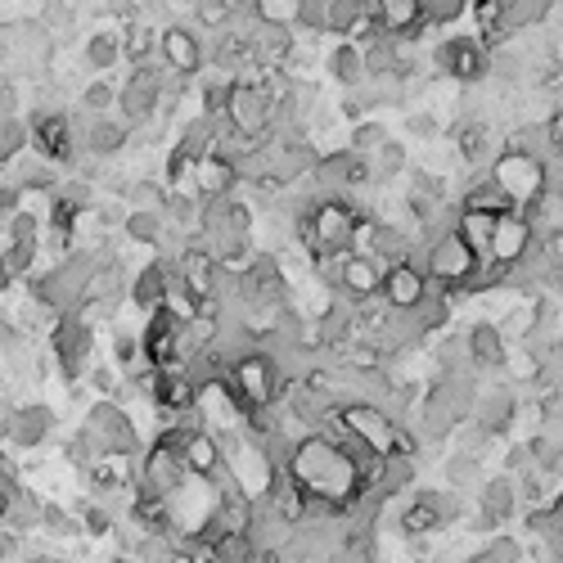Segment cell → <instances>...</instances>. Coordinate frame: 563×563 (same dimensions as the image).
Masks as SVG:
<instances>
[{
    "label": "cell",
    "mask_w": 563,
    "mask_h": 563,
    "mask_svg": "<svg viewBox=\"0 0 563 563\" xmlns=\"http://www.w3.org/2000/svg\"><path fill=\"white\" fill-rule=\"evenodd\" d=\"M81 433L95 442V451L108 460V456H123V460H136L140 456V437H136V424L127 420V410L117 401H100L91 406V414H86Z\"/></svg>",
    "instance_id": "5b68a950"
},
{
    "label": "cell",
    "mask_w": 563,
    "mask_h": 563,
    "mask_svg": "<svg viewBox=\"0 0 563 563\" xmlns=\"http://www.w3.org/2000/svg\"><path fill=\"white\" fill-rule=\"evenodd\" d=\"M537 221L527 213H506L496 221V240H491V261L500 266H523L532 257V244H537Z\"/></svg>",
    "instance_id": "7c38bea8"
},
{
    "label": "cell",
    "mask_w": 563,
    "mask_h": 563,
    "mask_svg": "<svg viewBox=\"0 0 563 563\" xmlns=\"http://www.w3.org/2000/svg\"><path fill=\"white\" fill-rule=\"evenodd\" d=\"M424 271H428L437 293H451L456 298V293H469V284L478 280L483 257L464 244V234L456 226H447L442 234H433V240H424Z\"/></svg>",
    "instance_id": "3957f363"
},
{
    "label": "cell",
    "mask_w": 563,
    "mask_h": 563,
    "mask_svg": "<svg viewBox=\"0 0 563 563\" xmlns=\"http://www.w3.org/2000/svg\"><path fill=\"white\" fill-rule=\"evenodd\" d=\"M18 199H23V194H18L14 185H0V221L18 213Z\"/></svg>",
    "instance_id": "60d3db41"
},
{
    "label": "cell",
    "mask_w": 563,
    "mask_h": 563,
    "mask_svg": "<svg viewBox=\"0 0 563 563\" xmlns=\"http://www.w3.org/2000/svg\"><path fill=\"white\" fill-rule=\"evenodd\" d=\"M167 199H171V194H167L158 181H150V176H140V181H131V194H127L131 207H158V213L167 207Z\"/></svg>",
    "instance_id": "836d02e7"
},
{
    "label": "cell",
    "mask_w": 563,
    "mask_h": 563,
    "mask_svg": "<svg viewBox=\"0 0 563 563\" xmlns=\"http://www.w3.org/2000/svg\"><path fill=\"white\" fill-rule=\"evenodd\" d=\"M163 95H167V68H136L131 81L117 91V108H123L131 127H140L163 108Z\"/></svg>",
    "instance_id": "9c48e42d"
},
{
    "label": "cell",
    "mask_w": 563,
    "mask_h": 563,
    "mask_svg": "<svg viewBox=\"0 0 563 563\" xmlns=\"http://www.w3.org/2000/svg\"><path fill=\"white\" fill-rule=\"evenodd\" d=\"M158 50H163L167 73H176V77H190L203 68V46L190 27H167V33H158Z\"/></svg>",
    "instance_id": "9a60e30c"
},
{
    "label": "cell",
    "mask_w": 563,
    "mask_h": 563,
    "mask_svg": "<svg viewBox=\"0 0 563 563\" xmlns=\"http://www.w3.org/2000/svg\"><path fill=\"white\" fill-rule=\"evenodd\" d=\"M117 59H123V41H117L113 33H100V37L86 41V64H91L95 73H108Z\"/></svg>",
    "instance_id": "f1b7e54d"
},
{
    "label": "cell",
    "mask_w": 563,
    "mask_h": 563,
    "mask_svg": "<svg viewBox=\"0 0 563 563\" xmlns=\"http://www.w3.org/2000/svg\"><path fill=\"white\" fill-rule=\"evenodd\" d=\"M464 338H469V366H478V370H500V366L510 361L506 330H500V324L483 320V324H473Z\"/></svg>",
    "instance_id": "d6986e66"
},
{
    "label": "cell",
    "mask_w": 563,
    "mask_h": 563,
    "mask_svg": "<svg viewBox=\"0 0 563 563\" xmlns=\"http://www.w3.org/2000/svg\"><path fill=\"white\" fill-rule=\"evenodd\" d=\"M410 131H414V136H424V140H433V136H437V117L414 113V117H410Z\"/></svg>",
    "instance_id": "b9f144b4"
},
{
    "label": "cell",
    "mask_w": 563,
    "mask_h": 563,
    "mask_svg": "<svg viewBox=\"0 0 563 563\" xmlns=\"http://www.w3.org/2000/svg\"><path fill=\"white\" fill-rule=\"evenodd\" d=\"M460 519V500L451 491H414V500L401 510L397 527L401 537H428V532H442Z\"/></svg>",
    "instance_id": "ba28073f"
},
{
    "label": "cell",
    "mask_w": 563,
    "mask_h": 563,
    "mask_svg": "<svg viewBox=\"0 0 563 563\" xmlns=\"http://www.w3.org/2000/svg\"><path fill=\"white\" fill-rule=\"evenodd\" d=\"M496 221H500V217H491V213H473V207H456V217H451V226L464 234V244H469L473 253H478L483 261H491Z\"/></svg>",
    "instance_id": "44dd1931"
},
{
    "label": "cell",
    "mask_w": 563,
    "mask_h": 563,
    "mask_svg": "<svg viewBox=\"0 0 563 563\" xmlns=\"http://www.w3.org/2000/svg\"><path fill=\"white\" fill-rule=\"evenodd\" d=\"M433 59H437V73H447L460 86H473L491 73V50L483 46V37H451L433 50Z\"/></svg>",
    "instance_id": "52a82bcc"
},
{
    "label": "cell",
    "mask_w": 563,
    "mask_h": 563,
    "mask_svg": "<svg viewBox=\"0 0 563 563\" xmlns=\"http://www.w3.org/2000/svg\"><path fill=\"white\" fill-rule=\"evenodd\" d=\"M54 428V410L50 406H14L10 410V424H5V437L14 447H41Z\"/></svg>",
    "instance_id": "ac0fdd59"
},
{
    "label": "cell",
    "mask_w": 563,
    "mask_h": 563,
    "mask_svg": "<svg viewBox=\"0 0 563 563\" xmlns=\"http://www.w3.org/2000/svg\"><path fill=\"white\" fill-rule=\"evenodd\" d=\"M330 73L347 86V91H357L361 81H370V68H366V50L361 46H351V41H343L334 54H330Z\"/></svg>",
    "instance_id": "484cf974"
},
{
    "label": "cell",
    "mask_w": 563,
    "mask_h": 563,
    "mask_svg": "<svg viewBox=\"0 0 563 563\" xmlns=\"http://www.w3.org/2000/svg\"><path fill=\"white\" fill-rule=\"evenodd\" d=\"M81 104H86V113H108V108H117V86L104 81V77H95V81L81 91Z\"/></svg>",
    "instance_id": "e575fe53"
},
{
    "label": "cell",
    "mask_w": 563,
    "mask_h": 563,
    "mask_svg": "<svg viewBox=\"0 0 563 563\" xmlns=\"http://www.w3.org/2000/svg\"><path fill=\"white\" fill-rule=\"evenodd\" d=\"M81 523H86V532H91V537H108V532H117V523H113V510H108V506H86Z\"/></svg>",
    "instance_id": "8d00e7d4"
},
{
    "label": "cell",
    "mask_w": 563,
    "mask_h": 563,
    "mask_svg": "<svg viewBox=\"0 0 563 563\" xmlns=\"http://www.w3.org/2000/svg\"><path fill=\"white\" fill-rule=\"evenodd\" d=\"M127 240L131 244H144V248H158L163 244V234L171 230L167 226V217L158 213V207H131V213H127Z\"/></svg>",
    "instance_id": "cb8c5ba5"
},
{
    "label": "cell",
    "mask_w": 563,
    "mask_h": 563,
    "mask_svg": "<svg viewBox=\"0 0 563 563\" xmlns=\"http://www.w3.org/2000/svg\"><path fill=\"white\" fill-rule=\"evenodd\" d=\"M383 276H388V266L370 253H347L343 257V284H338V298H347L351 307H366L383 293Z\"/></svg>",
    "instance_id": "8fae6325"
},
{
    "label": "cell",
    "mask_w": 563,
    "mask_h": 563,
    "mask_svg": "<svg viewBox=\"0 0 563 563\" xmlns=\"http://www.w3.org/2000/svg\"><path fill=\"white\" fill-rule=\"evenodd\" d=\"M33 144L41 150V158L50 163H68L73 158V127L68 113H41L33 123Z\"/></svg>",
    "instance_id": "2e32d148"
},
{
    "label": "cell",
    "mask_w": 563,
    "mask_h": 563,
    "mask_svg": "<svg viewBox=\"0 0 563 563\" xmlns=\"http://www.w3.org/2000/svg\"><path fill=\"white\" fill-rule=\"evenodd\" d=\"M447 483H451V487H473V483H483V456L456 451V456L447 460Z\"/></svg>",
    "instance_id": "4dcf8cb0"
},
{
    "label": "cell",
    "mask_w": 563,
    "mask_h": 563,
    "mask_svg": "<svg viewBox=\"0 0 563 563\" xmlns=\"http://www.w3.org/2000/svg\"><path fill=\"white\" fill-rule=\"evenodd\" d=\"M91 343H95V334H91V320L81 316V307L59 316V324H54V357H59V370H64L68 379H77L86 370V361H91Z\"/></svg>",
    "instance_id": "30bf717a"
},
{
    "label": "cell",
    "mask_w": 563,
    "mask_h": 563,
    "mask_svg": "<svg viewBox=\"0 0 563 563\" xmlns=\"http://www.w3.org/2000/svg\"><path fill=\"white\" fill-rule=\"evenodd\" d=\"M41 519H46V506H41V500H33L27 491H14L10 514H5V527H10V532H27V527H37Z\"/></svg>",
    "instance_id": "83f0119b"
},
{
    "label": "cell",
    "mask_w": 563,
    "mask_h": 563,
    "mask_svg": "<svg viewBox=\"0 0 563 563\" xmlns=\"http://www.w3.org/2000/svg\"><path fill=\"white\" fill-rule=\"evenodd\" d=\"M91 379H95V388H100V393H108V388H113V370H95Z\"/></svg>",
    "instance_id": "ee69618b"
},
{
    "label": "cell",
    "mask_w": 563,
    "mask_h": 563,
    "mask_svg": "<svg viewBox=\"0 0 563 563\" xmlns=\"http://www.w3.org/2000/svg\"><path fill=\"white\" fill-rule=\"evenodd\" d=\"M167 289H171V266L167 261H150L144 271L131 280V303L140 311H163L167 307Z\"/></svg>",
    "instance_id": "ffe728a7"
},
{
    "label": "cell",
    "mask_w": 563,
    "mask_h": 563,
    "mask_svg": "<svg viewBox=\"0 0 563 563\" xmlns=\"http://www.w3.org/2000/svg\"><path fill=\"white\" fill-rule=\"evenodd\" d=\"M123 298H131V276H127V266L117 261V257H104V261L95 266L91 284H86V298H81V307L113 316V307L123 303Z\"/></svg>",
    "instance_id": "4fadbf2b"
},
{
    "label": "cell",
    "mask_w": 563,
    "mask_h": 563,
    "mask_svg": "<svg viewBox=\"0 0 563 563\" xmlns=\"http://www.w3.org/2000/svg\"><path fill=\"white\" fill-rule=\"evenodd\" d=\"M18 554V532H10V527H0V563H10Z\"/></svg>",
    "instance_id": "7bdbcfd3"
},
{
    "label": "cell",
    "mask_w": 563,
    "mask_h": 563,
    "mask_svg": "<svg viewBox=\"0 0 563 563\" xmlns=\"http://www.w3.org/2000/svg\"><path fill=\"white\" fill-rule=\"evenodd\" d=\"M388 140H393V136H388V127H383V123H361L357 131H351V154H357V158H370V154L383 150Z\"/></svg>",
    "instance_id": "d6a6232c"
},
{
    "label": "cell",
    "mask_w": 563,
    "mask_h": 563,
    "mask_svg": "<svg viewBox=\"0 0 563 563\" xmlns=\"http://www.w3.org/2000/svg\"><path fill=\"white\" fill-rule=\"evenodd\" d=\"M456 144H460V158L478 163V158L487 154V144H491V127H487V123H464Z\"/></svg>",
    "instance_id": "1f68e13d"
},
{
    "label": "cell",
    "mask_w": 563,
    "mask_h": 563,
    "mask_svg": "<svg viewBox=\"0 0 563 563\" xmlns=\"http://www.w3.org/2000/svg\"><path fill=\"white\" fill-rule=\"evenodd\" d=\"M491 176L500 185H506V194L519 203V213L537 217L546 199H550V163L537 158V154H523V150H506L496 158Z\"/></svg>",
    "instance_id": "277c9868"
},
{
    "label": "cell",
    "mask_w": 563,
    "mask_h": 563,
    "mask_svg": "<svg viewBox=\"0 0 563 563\" xmlns=\"http://www.w3.org/2000/svg\"><path fill=\"white\" fill-rule=\"evenodd\" d=\"M478 500H483V523H500V519L514 514L519 487H514V478H487L483 491H478Z\"/></svg>",
    "instance_id": "d4e9b609"
},
{
    "label": "cell",
    "mask_w": 563,
    "mask_h": 563,
    "mask_svg": "<svg viewBox=\"0 0 563 563\" xmlns=\"http://www.w3.org/2000/svg\"><path fill=\"white\" fill-rule=\"evenodd\" d=\"M190 181H194V194L207 203V199H230L234 185H240L244 176H240V163H234V158H226V154H207V158L194 167Z\"/></svg>",
    "instance_id": "5bb4252c"
},
{
    "label": "cell",
    "mask_w": 563,
    "mask_h": 563,
    "mask_svg": "<svg viewBox=\"0 0 563 563\" xmlns=\"http://www.w3.org/2000/svg\"><path fill=\"white\" fill-rule=\"evenodd\" d=\"M460 207H473V213H491V217H506V213H519V203L506 194V185L496 181V176L487 171L483 181H473L460 199Z\"/></svg>",
    "instance_id": "7402d4cb"
},
{
    "label": "cell",
    "mask_w": 563,
    "mask_h": 563,
    "mask_svg": "<svg viewBox=\"0 0 563 563\" xmlns=\"http://www.w3.org/2000/svg\"><path fill=\"white\" fill-rule=\"evenodd\" d=\"M41 527L50 532V537H81V532H86V523H81L77 514L59 510V506H46V519H41Z\"/></svg>",
    "instance_id": "d590c367"
},
{
    "label": "cell",
    "mask_w": 563,
    "mask_h": 563,
    "mask_svg": "<svg viewBox=\"0 0 563 563\" xmlns=\"http://www.w3.org/2000/svg\"><path fill=\"white\" fill-rule=\"evenodd\" d=\"M370 217L361 213L347 194H324L316 199L307 213L298 217V240L311 257H338V253H357L361 226Z\"/></svg>",
    "instance_id": "6da1fadb"
},
{
    "label": "cell",
    "mask_w": 563,
    "mask_h": 563,
    "mask_svg": "<svg viewBox=\"0 0 563 563\" xmlns=\"http://www.w3.org/2000/svg\"><path fill=\"white\" fill-rule=\"evenodd\" d=\"M226 388L234 393V401H240L244 414H257V410H276L289 397V379H284V370L276 361V351L253 347L230 366Z\"/></svg>",
    "instance_id": "7a4b0ae2"
},
{
    "label": "cell",
    "mask_w": 563,
    "mask_h": 563,
    "mask_svg": "<svg viewBox=\"0 0 563 563\" xmlns=\"http://www.w3.org/2000/svg\"><path fill=\"white\" fill-rule=\"evenodd\" d=\"M370 176H374V185H388V181H397V176L406 171V144H397V140H388L383 150H374L370 158Z\"/></svg>",
    "instance_id": "4316f807"
},
{
    "label": "cell",
    "mask_w": 563,
    "mask_h": 563,
    "mask_svg": "<svg viewBox=\"0 0 563 563\" xmlns=\"http://www.w3.org/2000/svg\"><path fill=\"white\" fill-rule=\"evenodd\" d=\"M541 253H546V261L554 266V271H563V226L541 230Z\"/></svg>",
    "instance_id": "f35d334b"
},
{
    "label": "cell",
    "mask_w": 563,
    "mask_h": 563,
    "mask_svg": "<svg viewBox=\"0 0 563 563\" xmlns=\"http://www.w3.org/2000/svg\"><path fill=\"white\" fill-rule=\"evenodd\" d=\"M469 563H519V541H510V537H500L496 546H487L483 554H473Z\"/></svg>",
    "instance_id": "74e56055"
},
{
    "label": "cell",
    "mask_w": 563,
    "mask_h": 563,
    "mask_svg": "<svg viewBox=\"0 0 563 563\" xmlns=\"http://www.w3.org/2000/svg\"><path fill=\"white\" fill-rule=\"evenodd\" d=\"M127 140H131V123L127 117H108V113H91V123H86V131H81V144L95 158H113Z\"/></svg>",
    "instance_id": "e0dca14e"
},
{
    "label": "cell",
    "mask_w": 563,
    "mask_h": 563,
    "mask_svg": "<svg viewBox=\"0 0 563 563\" xmlns=\"http://www.w3.org/2000/svg\"><path fill=\"white\" fill-rule=\"evenodd\" d=\"M473 424H478L487 437H500L510 424H514V397L510 393H483L478 401H473Z\"/></svg>",
    "instance_id": "603a6c76"
},
{
    "label": "cell",
    "mask_w": 563,
    "mask_h": 563,
    "mask_svg": "<svg viewBox=\"0 0 563 563\" xmlns=\"http://www.w3.org/2000/svg\"><path fill=\"white\" fill-rule=\"evenodd\" d=\"M414 483V456H388L383 464V478H379V491L393 496V491H406Z\"/></svg>",
    "instance_id": "f546056e"
},
{
    "label": "cell",
    "mask_w": 563,
    "mask_h": 563,
    "mask_svg": "<svg viewBox=\"0 0 563 563\" xmlns=\"http://www.w3.org/2000/svg\"><path fill=\"white\" fill-rule=\"evenodd\" d=\"M10 280H14V271H10V261L0 257V289H10Z\"/></svg>",
    "instance_id": "f6af8a7d"
},
{
    "label": "cell",
    "mask_w": 563,
    "mask_h": 563,
    "mask_svg": "<svg viewBox=\"0 0 563 563\" xmlns=\"http://www.w3.org/2000/svg\"><path fill=\"white\" fill-rule=\"evenodd\" d=\"M433 280H428V271H424V261H397V266H388V276H383V293L379 298L388 303V311H401V316H414L428 298H433Z\"/></svg>",
    "instance_id": "8992f818"
},
{
    "label": "cell",
    "mask_w": 563,
    "mask_h": 563,
    "mask_svg": "<svg viewBox=\"0 0 563 563\" xmlns=\"http://www.w3.org/2000/svg\"><path fill=\"white\" fill-rule=\"evenodd\" d=\"M113 351H117V361H123V366H131V361H136V351H144V343H140L136 334H117Z\"/></svg>",
    "instance_id": "ab89813d"
}]
</instances>
